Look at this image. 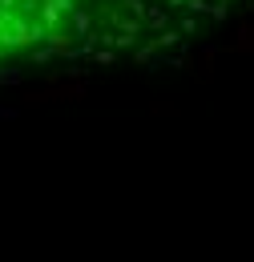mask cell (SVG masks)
<instances>
[{
  "instance_id": "6da1fadb",
  "label": "cell",
  "mask_w": 254,
  "mask_h": 262,
  "mask_svg": "<svg viewBox=\"0 0 254 262\" xmlns=\"http://www.w3.org/2000/svg\"><path fill=\"white\" fill-rule=\"evenodd\" d=\"M254 0H0V77L158 61Z\"/></svg>"
}]
</instances>
